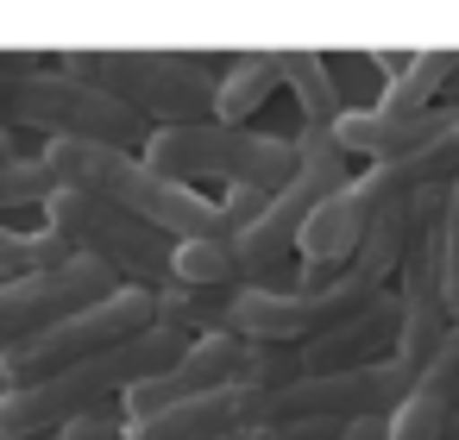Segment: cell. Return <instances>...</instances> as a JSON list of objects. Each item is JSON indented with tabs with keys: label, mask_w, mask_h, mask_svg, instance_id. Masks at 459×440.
Here are the masks:
<instances>
[{
	"label": "cell",
	"mask_w": 459,
	"mask_h": 440,
	"mask_svg": "<svg viewBox=\"0 0 459 440\" xmlns=\"http://www.w3.org/2000/svg\"><path fill=\"white\" fill-rule=\"evenodd\" d=\"M264 202L271 195H258V189H221L214 195V214H221V239H239L258 214H264Z\"/></svg>",
	"instance_id": "44dd1931"
},
{
	"label": "cell",
	"mask_w": 459,
	"mask_h": 440,
	"mask_svg": "<svg viewBox=\"0 0 459 440\" xmlns=\"http://www.w3.org/2000/svg\"><path fill=\"white\" fill-rule=\"evenodd\" d=\"M415 390V371L390 352L359 371H321V377H290L264 390V421H390L396 402Z\"/></svg>",
	"instance_id": "9c48e42d"
},
{
	"label": "cell",
	"mask_w": 459,
	"mask_h": 440,
	"mask_svg": "<svg viewBox=\"0 0 459 440\" xmlns=\"http://www.w3.org/2000/svg\"><path fill=\"white\" fill-rule=\"evenodd\" d=\"M39 214H45V233L70 258L101 264L114 283H126V289H164L170 283V246L177 239H164L158 227H139L120 208H108L95 195H76V189H51V202Z\"/></svg>",
	"instance_id": "8992f818"
},
{
	"label": "cell",
	"mask_w": 459,
	"mask_h": 440,
	"mask_svg": "<svg viewBox=\"0 0 459 440\" xmlns=\"http://www.w3.org/2000/svg\"><path fill=\"white\" fill-rule=\"evenodd\" d=\"M120 434H126V415H120V402H108V409H95V415H82V421L57 427L51 440H120Z\"/></svg>",
	"instance_id": "7402d4cb"
},
{
	"label": "cell",
	"mask_w": 459,
	"mask_h": 440,
	"mask_svg": "<svg viewBox=\"0 0 459 440\" xmlns=\"http://www.w3.org/2000/svg\"><path fill=\"white\" fill-rule=\"evenodd\" d=\"M183 346H189L183 333L145 327V333H133L126 346H114V352H101L89 365H70V371H57L45 384L0 390V440H51L57 427H70V421H82L95 409L120 402L133 384L170 371L183 358Z\"/></svg>",
	"instance_id": "7a4b0ae2"
},
{
	"label": "cell",
	"mask_w": 459,
	"mask_h": 440,
	"mask_svg": "<svg viewBox=\"0 0 459 440\" xmlns=\"http://www.w3.org/2000/svg\"><path fill=\"white\" fill-rule=\"evenodd\" d=\"M57 189V177L45 170L39 151H20V158H0V214H20V208H45Z\"/></svg>",
	"instance_id": "d6986e66"
},
{
	"label": "cell",
	"mask_w": 459,
	"mask_h": 440,
	"mask_svg": "<svg viewBox=\"0 0 459 440\" xmlns=\"http://www.w3.org/2000/svg\"><path fill=\"white\" fill-rule=\"evenodd\" d=\"M409 220H415V202H409V208H390V214H377V220L365 227L359 252L346 258V277H359V283H371V289H390V277H396V258H403V246H409Z\"/></svg>",
	"instance_id": "2e32d148"
},
{
	"label": "cell",
	"mask_w": 459,
	"mask_h": 440,
	"mask_svg": "<svg viewBox=\"0 0 459 440\" xmlns=\"http://www.w3.org/2000/svg\"><path fill=\"white\" fill-rule=\"evenodd\" d=\"M246 427H264V390L233 384L195 402H170L145 421H126L120 440H239Z\"/></svg>",
	"instance_id": "8fae6325"
},
{
	"label": "cell",
	"mask_w": 459,
	"mask_h": 440,
	"mask_svg": "<svg viewBox=\"0 0 459 440\" xmlns=\"http://www.w3.org/2000/svg\"><path fill=\"white\" fill-rule=\"evenodd\" d=\"M170 283H183V289H233L239 283L233 246L227 239H177L170 246Z\"/></svg>",
	"instance_id": "e0dca14e"
},
{
	"label": "cell",
	"mask_w": 459,
	"mask_h": 440,
	"mask_svg": "<svg viewBox=\"0 0 459 440\" xmlns=\"http://www.w3.org/2000/svg\"><path fill=\"white\" fill-rule=\"evenodd\" d=\"M39 158H45V170L57 177V189L95 195V202L120 208L126 220L158 227L164 239H221L214 195L183 189V183L145 170L139 151H108V145H45Z\"/></svg>",
	"instance_id": "3957f363"
},
{
	"label": "cell",
	"mask_w": 459,
	"mask_h": 440,
	"mask_svg": "<svg viewBox=\"0 0 459 440\" xmlns=\"http://www.w3.org/2000/svg\"><path fill=\"white\" fill-rule=\"evenodd\" d=\"M440 277H446V308L459 321V183L440 195Z\"/></svg>",
	"instance_id": "ffe728a7"
},
{
	"label": "cell",
	"mask_w": 459,
	"mask_h": 440,
	"mask_svg": "<svg viewBox=\"0 0 459 440\" xmlns=\"http://www.w3.org/2000/svg\"><path fill=\"white\" fill-rule=\"evenodd\" d=\"M139 164L183 183V189H258V195H277L290 177H296V145L277 139V133H258V126H164V133H145L139 145Z\"/></svg>",
	"instance_id": "277c9868"
},
{
	"label": "cell",
	"mask_w": 459,
	"mask_h": 440,
	"mask_svg": "<svg viewBox=\"0 0 459 440\" xmlns=\"http://www.w3.org/2000/svg\"><path fill=\"white\" fill-rule=\"evenodd\" d=\"M446 396H453V415H459V377H453V384H446Z\"/></svg>",
	"instance_id": "cb8c5ba5"
},
{
	"label": "cell",
	"mask_w": 459,
	"mask_h": 440,
	"mask_svg": "<svg viewBox=\"0 0 459 440\" xmlns=\"http://www.w3.org/2000/svg\"><path fill=\"white\" fill-rule=\"evenodd\" d=\"M0 158H20V139H13L7 126H0Z\"/></svg>",
	"instance_id": "603a6c76"
},
{
	"label": "cell",
	"mask_w": 459,
	"mask_h": 440,
	"mask_svg": "<svg viewBox=\"0 0 459 440\" xmlns=\"http://www.w3.org/2000/svg\"><path fill=\"white\" fill-rule=\"evenodd\" d=\"M108 289H120L101 264L89 258H70L64 271H39V277H13V283H0V352H13L26 340H39L51 321L101 302Z\"/></svg>",
	"instance_id": "30bf717a"
},
{
	"label": "cell",
	"mask_w": 459,
	"mask_h": 440,
	"mask_svg": "<svg viewBox=\"0 0 459 440\" xmlns=\"http://www.w3.org/2000/svg\"><path fill=\"white\" fill-rule=\"evenodd\" d=\"M283 89L296 95L302 126H333V120L346 114V95H340V76H333V57H321V51H283Z\"/></svg>",
	"instance_id": "5bb4252c"
},
{
	"label": "cell",
	"mask_w": 459,
	"mask_h": 440,
	"mask_svg": "<svg viewBox=\"0 0 459 440\" xmlns=\"http://www.w3.org/2000/svg\"><path fill=\"white\" fill-rule=\"evenodd\" d=\"M290 145H296V177L264 202V214H258L239 239H227L246 289H271V277L296 264V239H302L308 214H315L333 189L352 183V164H346V151L333 145L327 126H302Z\"/></svg>",
	"instance_id": "5b68a950"
},
{
	"label": "cell",
	"mask_w": 459,
	"mask_h": 440,
	"mask_svg": "<svg viewBox=\"0 0 459 440\" xmlns=\"http://www.w3.org/2000/svg\"><path fill=\"white\" fill-rule=\"evenodd\" d=\"M371 296L377 289L359 283V277H346V271L333 283H321V289H277V283L271 289H233L221 333H233L246 346H302V340L352 321Z\"/></svg>",
	"instance_id": "ba28073f"
},
{
	"label": "cell",
	"mask_w": 459,
	"mask_h": 440,
	"mask_svg": "<svg viewBox=\"0 0 459 440\" xmlns=\"http://www.w3.org/2000/svg\"><path fill=\"white\" fill-rule=\"evenodd\" d=\"M227 57L233 51H57V70L164 133L214 120V76Z\"/></svg>",
	"instance_id": "6da1fadb"
},
{
	"label": "cell",
	"mask_w": 459,
	"mask_h": 440,
	"mask_svg": "<svg viewBox=\"0 0 459 440\" xmlns=\"http://www.w3.org/2000/svg\"><path fill=\"white\" fill-rule=\"evenodd\" d=\"M446 76H453V51H415V57H403V70L377 89L371 108H384V114H428V108H440Z\"/></svg>",
	"instance_id": "9a60e30c"
},
{
	"label": "cell",
	"mask_w": 459,
	"mask_h": 440,
	"mask_svg": "<svg viewBox=\"0 0 459 440\" xmlns=\"http://www.w3.org/2000/svg\"><path fill=\"white\" fill-rule=\"evenodd\" d=\"M283 89V51H233L214 76V126H246Z\"/></svg>",
	"instance_id": "4fadbf2b"
},
{
	"label": "cell",
	"mask_w": 459,
	"mask_h": 440,
	"mask_svg": "<svg viewBox=\"0 0 459 440\" xmlns=\"http://www.w3.org/2000/svg\"><path fill=\"white\" fill-rule=\"evenodd\" d=\"M64 264H70V252H64L45 227L20 233V227L0 220V283H13V277H39V271H64Z\"/></svg>",
	"instance_id": "ac0fdd59"
},
{
	"label": "cell",
	"mask_w": 459,
	"mask_h": 440,
	"mask_svg": "<svg viewBox=\"0 0 459 440\" xmlns=\"http://www.w3.org/2000/svg\"><path fill=\"white\" fill-rule=\"evenodd\" d=\"M145 327H158V321H152V289H126V283H120V289H108L101 302H89V308L51 321L39 340L0 352V390L45 384V377H57V371H70V365H89V358L126 346V340L145 333Z\"/></svg>",
	"instance_id": "52a82bcc"
},
{
	"label": "cell",
	"mask_w": 459,
	"mask_h": 440,
	"mask_svg": "<svg viewBox=\"0 0 459 440\" xmlns=\"http://www.w3.org/2000/svg\"><path fill=\"white\" fill-rule=\"evenodd\" d=\"M396 327H403L396 296H390V289H377L352 321H340V327H327V333H315V340H302V346H296V365H302L296 377L377 365V358H390V352H396Z\"/></svg>",
	"instance_id": "7c38bea8"
}]
</instances>
